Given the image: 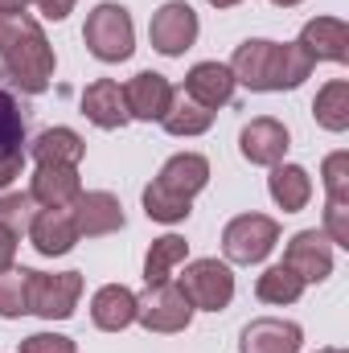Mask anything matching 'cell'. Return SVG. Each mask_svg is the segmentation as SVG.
<instances>
[{
  "label": "cell",
  "mask_w": 349,
  "mask_h": 353,
  "mask_svg": "<svg viewBox=\"0 0 349 353\" xmlns=\"http://www.w3.org/2000/svg\"><path fill=\"white\" fill-rule=\"evenodd\" d=\"M0 62H4V70L12 74V83L25 90V94L50 90L54 66H58L46 29H41L29 12L0 17Z\"/></svg>",
  "instance_id": "obj_1"
},
{
  "label": "cell",
  "mask_w": 349,
  "mask_h": 353,
  "mask_svg": "<svg viewBox=\"0 0 349 353\" xmlns=\"http://www.w3.org/2000/svg\"><path fill=\"white\" fill-rule=\"evenodd\" d=\"M312 58L292 41H267V37H251L235 50L230 58V74L235 83H243L247 90H296L308 74H312Z\"/></svg>",
  "instance_id": "obj_2"
},
{
  "label": "cell",
  "mask_w": 349,
  "mask_h": 353,
  "mask_svg": "<svg viewBox=\"0 0 349 353\" xmlns=\"http://www.w3.org/2000/svg\"><path fill=\"white\" fill-rule=\"evenodd\" d=\"M210 181V161L201 152H177L161 165L157 181L144 189V214L152 222H185L193 214V197L206 189Z\"/></svg>",
  "instance_id": "obj_3"
},
{
  "label": "cell",
  "mask_w": 349,
  "mask_h": 353,
  "mask_svg": "<svg viewBox=\"0 0 349 353\" xmlns=\"http://www.w3.org/2000/svg\"><path fill=\"white\" fill-rule=\"evenodd\" d=\"M83 41L99 62H128L132 50H136V25H132V12L115 0H103L87 12V25H83Z\"/></svg>",
  "instance_id": "obj_4"
},
{
  "label": "cell",
  "mask_w": 349,
  "mask_h": 353,
  "mask_svg": "<svg viewBox=\"0 0 349 353\" xmlns=\"http://www.w3.org/2000/svg\"><path fill=\"white\" fill-rule=\"evenodd\" d=\"M275 243H279V222L267 214H239L222 230V255L243 267L263 263L275 251Z\"/></svg>",
  "instance_id": "obj_5"
},
{
  "label": "cell",
  "mask_w": 349,
  "mask_h": 353,
  "mask_svg": "<svg viewBox=\"0 0 349 353\" xmlns=\"http://www.w3.org/2000/svg\"><path fill=\"white\" fill-rule=\"evenodd\" d=\"M136 321L148 333H185L193 321V304L185 300L181 283H173V279L148 283V292L136 296Z\"/></svg>",
  "instance_id": "obj_6"
},
{
  "label": "cell",
  "mask_w": 349,
  "mask_h": 353,
  "mask_svg": "<svg viewBox=\"0 0 349 353\" xmlns=\"http://www.w3.org/2000/svg\"><path fill=\"white\" fill-rule=\"evenodd\" d=\"M177 283H181L185 300L193 304V312L197 308L201 312H222L235 300V275H230V267L218 263V259H193Z\"/></svg>",
  "instance_id": "obj_7"
},
{
  "label": "cell",
  "mask_w": 349,
  "mask_h": 353,
  "mask_svg": "<svg viewBox=\"0 0 349 353\" xmlns=\"http://www.w3.org/2000/svg\"><path fill=\"white\" fill-rule=\"evenodd\" d=\"M83 296V271H29V312L46 321H70Z\"/></svg>",
  "instance_id": "obj_8"
},
{
  "label": "cell",
  "mask_w": 349,
  "mask_h": 353,
  "mask_svg": "<svg viewBox=\"0 0 349 353\" xmlns=\"http://www.w3.org/2000/svg\"><path fill=\"white\" fill-rule=\"evenodd\" d=\"M148 41L157 54L165 58H181L193 41H197V12L185 4V0H169L152 12L148 21Z\"/></svg>",
  "instance_id": "obj_9"
},
{
  "label": "cell",
  "mask_w": 349,
  "mask_h": 353,
  "mask_svg": "<svg viewBox=\"0 0 349 353\" xmlns=\"http://www.w3.org/2000/svg\"><path fill=\"white\" fill-rule=\"evenodd\" d=\"M283 267H292L304 283H325L333 275V243L325 230H300L292 234L288 251H283Z\"/></svg>",
  "instance_id": "obj_10"
},
{
  "label": "cell",
  "mask_w": 349,
  "mask_h": 353,
  "mask_svg": "<svg viewBox=\"0 0 349 353\" xmlns=\"http://www.w3.org/2000/svg\"><path fill=\"white\" fill-rule=\"evenodd\" d=\"M74 226H79V239H103V234H115L123 230V205L115 193L107 189H90V193H79L74 205Z\"/></svg>",
  "instance_id": "obj_11"
},
{
  "label": "cell",
  "mask_w": 349,
  "mask_h": 353,
  "mask_svg": "<svg viewBox=\"0 0 349 353\" xmlns=\"http://www.w3.org/2000/svg\"><path fill=\"white\" fill-rule=\"evenodd\" d=\"M288 148H292V136H288V128H283L279 119H271V115L251 119V123L239 132V152H243V161L263 165V169L279 165V161L288 157Z\"/></svg>",
  "instance_id": "obj_12"
},
{
  "label": "cell",
  "mask_w": 349,
  "mask_h": 353,
  "mask_svg": "<svg viewBox=\"0 0 349 353\" xmlns=\"http://www.w3.org/2000/svg\"><path fill=\"white\" fill-rule=\"evenodd\" d=\"M300 345H304L300 325L279 316H255L239 333V353H300Z\"/></svg>",
  "instance_id": "obj_13"
},
{
  "label": "cell",
  "mask_w": 349,
  "mask_h": 353,
  "mask_svg": "<svg viewBox=\"0 0 349 353\" xmlns=\"http://www.w3.org/2000/svg\"><path fill=\"white\" fill-rule=\"evenodd\" d=\"M29 243H33L37 255H46V259L70 255L74 243H79V226H74L70 205H66V210H37L33 222H29Z\"/></svg>",
  "instance_id": "obj_14"
},
{
  "label": "cell",
  "mask_w": 349,
  "mask_h": 353,
  "mask_svg": "<svg viewBox=\"0 0 349 353\" xmlns=\"http://www.w3.org/2000/svg\"><path fill=\"white\" fill-rule=\"evenodd\" d=\"M173 94L177 90H173V83H169L165 74H157V70H140L136 79H128V87H123V103H128V115H132V119L152 123V119H165Z\"/></svg>",
  "instance_id": "obj_15"
},
{
  "label": "cell",
  "mask_w": 349,
  "mask_h": 353,
  "mask_svg": "<svg viewBox=\"0 0 349 353\" xmlns=\"http://www.w3.org/2000/svg\"><path fill=\"white\" fill-rule=\"evenodd\" d=\"M312 62H349V25L337 17H312L296 41Z\"/></svg>",
  "instance_id": "obj_16"
},
{
  "label": "cell",
  "mask_w": 349,
  "mask_h": 353,
  "mask_svg": "<svg viewBox=\"0 0 349 353\" xmlns=\"http://www.w3.org/2000/svg\"><path fill=\"white\" fill-rule=\"evenodd\" d=\"M79 193H83V176L74 165H37L33 185H29V197L46 210H66L74 205Z\"/></svg>",
  "instance_id": "obj_17"
},
{
  "label": "cell",
  "mask_w": 349,
  "mask_h": 353,
  "mask_svg": "<svg viewBox=\"0 0 349 353\" xmlns=\"http://www.w3.org/2000/svg\"><path fill=\"white\" fill-rule=\"evenodd\" d=\"M90 321L103 333H123L128 325H136V292L123 283H103L90 296Z\"/></svg>",
  "instance_id": "obj_18"
},
{
  "label": "cell",
  "mask_w": 349,
  "mask_h": 353,
  "mask_svg": "<svg viewBox=\"0 0 349 353\" xmlns=\"http://www.w3.org/2000/svg\"><path fill=\"white\" fill-rule=\"evenodd\" d=\"M83 115H87L94 128L103 132H115L123 128L132 115H128V103H123V87L115 79H94L87 90H83Z\"/></svg>",
  "instance_id": "obj_19"
},
{
  "label": "cell",
  "mask_w": 349,
  "mask_h": 353,
  "mask_svg": "<svg viewBox=\"0 0 349 353\" xmlns=\"http://www.w3.org/2000/svg\"><path fill=\"white\" fill-rule=\"evenodd\" d=\"M235 74H230V66H222V62H197L189 74H185V94L193 99V103H201V107H226L230 99H235Z\"/></svg>",
  "instance_id": "obj_20"
},
{
  "label": "cell",
  "mask_w": 349,
  "mask_h": 353,
  "mask_svg": "<svg viewBox=\"0 0 349 353\" xmlns=\"http://www.w3.org/2000/svg\"><path fill=\"white\" fill-rule=\"evenodd\" d=\"M267 193L271 201L283 210V214H300L312 197V176L304 173L300 165H271V176H267Z\"/></svg>",
  "instance_id": "obj_21"
},
{
  "label": "cell",
  "mask_w": 349,
  "mask_h": 353,
  "mask_svg": "<svg viewBox=\"0 0 349 353\" xmlns=\"http://www.w3.org/2000/svg\"><path fill=\"white\" fill-rule=\"evenodd\" d=\"M83 157H87V144H83V136L70 132V128H46V132L33 140V161H37V165H74V169H79Z\"/></svg>",
  "instance_id": "obj_22"
},
{
  "label": "cell",
  "mask_w": 349,
  "mask_h": 353,
  "mask_svg": "<svg viewBox=\"0 0 349 353\" xmlns=\"http://www.w3.org/2000/svg\"><path fill=\"white\" fill-rule=\"evenodd\" d=\"M161 123H165L169 136H201V132H210L214 111L201 107V103H193V99L181 90V94H173V103H169V111H165Z\"/></svg>",
  "instance_id": "obj_23"
},
{
  "label": "cell",
  "mask_w": 349,
  "mask_h": 353,
  "mask_svg": "<svg viewBox=\"0 0 349 353\" xmlns=\"http://www.w3.org/2000/svg\"><path fill=\"white\" fill-rule=\"evenodd\" d=\"M312 115L325 132H346L349 128V83L346 79H333L317 90L312 99Z\"/></svg>",
  "instance_id": "obj_24"
},
{
  "label": "cell",
  "mask_w": 349,
  "mask_h": 353,
  "mask_svg": "<svg viewBox=\"0 0 349 353\" xmlns=\"http://www.w3.org/2000/svg\"><path fill=\"white\" fill-rule=\"evenodd\" d=\"M304 279L292 271V267H283V263H275V267H267L259 279H255V296H259L263 304H296L300 296H304Z\"/></svg>",
  "instance_id": "obj_25"
},
{
  "label": "cell",
  "mask_w": 349,
  "mask_h": 353,
  "mask_svg": "<svg viewBox=\"0 0 349 353\" xmlns=\"http://www.w3.org/2000/svg\"><path fill=\"white\" fill-rule=\"evenodd\" d=\"M189 255V243L181 234H165V239H152L148 255H144V283H165L173 275L177 263H185Z\"/></svg>",
  "instance_id": "obj_26"
},
{
  "label": "cell",
  "mask_w": 349,
  "mask_h": 353,
  "mask_svg": "<svg viewBox=\"0 0 349 353\" xmlns=\"http://www.w3.org/2000/svg\"><path fill=\"white\" fill-rule=\"evenodd\" d=\"M29 312V267L0 271V321H21Z\"/></svg>",
  "instance_id": "obj_27"
},
{
  "label": "cell",
  "mask_w": 349,
  "mask_h": 353,
  "mask_svg": "<svg viewBox=\"0 0 349 353\" xmlns=\"http://www.w3.org/2000/svg\"><path fill=\"white\" fill-rule=\"evenodd\" d=\"M33 197L29 193H4L0 197V230H8L12 239L29 234V222H33Z\"/></svg>",
  "instance_id": "obj_28"
},
{
  "label": "cell",
  "mask_w": 349,
  "mask_h": 353,
  "mask_svg": "<svg viewBox=\"0 0 349 353\" xmlns=\"http://www.w3.org/2000/svg\"><path fill=\"white\" fill-rule=\"evenodd\" d=\"M25 144V119L12 103V94L0 90V152H21Z\"/></svg>",
  "instance_id": "obj_29"
},
{
  "label": "cell",
  "mask_w": 349,
  "mask_h": 353,
  "mask_svg": "<svg viewBox=\"0 0 349 353\" xmlns=\"http://www.w3.org/2000/svg\"><path fill=\"white\" fill-rule=\"evenodd\" d=\"M333 247H349V193H329L325 201V226Z\"/></svg>",
  "instance_id": "obj_30"
},
{
  "label": "cell",
  "mask_w": 349,
  "mask_h": 353,
  "mask_svg": "<svg viewBox=\"0 0 349 353\" xmlns=\"http://www.w3.org/2000/svg\"><path fill=\"white\" fill-rule=\"evenodd\" d=\"M321 176H325V193H349V152H329Z\"/></svg>",
  "instance_id": "obj_31"
},
{
  "label": "cell",
  "mask_w": 349,
  "mask_h": 353,
  "mask_svg": "<svg viewBox=\"0 0 349 353\" xmlns=\"http://www.w3.org/2000/svg\"><path fill=\"white\" fill-rule=\"evenodd\" d=\"M21 353H74V341L62 333H33L21 341Z\"/></svg>",
  "instance_id": "obj_32"
},
{
  "label": "cell",
  "mask_w": 349,
  "mask_h": 353,
  "mask_svg": "<svg viewBox=\"0 0 349 353\" xmlns=\"http://www.w3.org/2000/svg\"><path fill=\"white\" fill-rule=\"evenodd\" d=\"M37 8H41L46 21H66L74 12V0H37Z\"/></svg>",
  "instance_id": "obj_33"
},
{
  "label": "cell",
  "mask_w": 349,
  "mask_h": 353,
  "mask_svg": "<svg viewBox=\"0 0 349 353\" xmlns=\"http://www.w3.org/2000/svg\"><path fill=\"white\" fill-rule=\"evenodd\" d=\"M12 263H17V239L8 230H0V271H8Z\"/></svg>",
  "instance_id": "obj_34"
},
{
  "label": "cell",
  "mask_w": 349,
  "mask_h": 353,
  "mask_svg": "<svg viewBox=\"0 0 349 353\" xmlns=\"http://www.w3.org/2000/svg\"><path fill=\"white\" fill-rule=\"evenodd\" d=\"M33 0H0V17H17V12H25Z\"/></svg>",
  "instance_id": "obj_35"
},
{
  "label": "cell",
  "mask_w": 349,
  "mask_h": 353,
  "mask_svg": "<svg viewBox=\"0 0 349 353\" xmlns=\"http://www.w3.org/2000/svg\"><path fill=\"white\" fill-rule=\"evenodd\" d=\"M214 8H235V4H243V0H210Z\"/></svg>",
  "instance_id": "obj_36"
},
{
  "label": "cell",
  "mask_w": 349,
  "mask_h": 353,
  "mask_svg": "<svg viewBox=\"0 0 349 353\" xmlns=\"http://www.w3.org/2000/svg\"><path fill=\"white\" fill-rule=\"evenodd\" d=\"M271 4H279V8H296L300 0H271Z\"/></svg>",
  "instance_id": "obj_37"
},
{
  "label": "cell",
  "mask_w": 349,
  "mask_h": 353,
  "mask_svg": "<svg viewBox=\"0 0 349 353\" xmlns=\"http://www.w3.org/2000/svg\"><path fill=\"white\" fill-rule=\"evenodd\" d=\"M317 353H346V350H337V345H329V350H317Z\"/></svg>",
  "instance_id": "obj_38"
}]
</instances>
